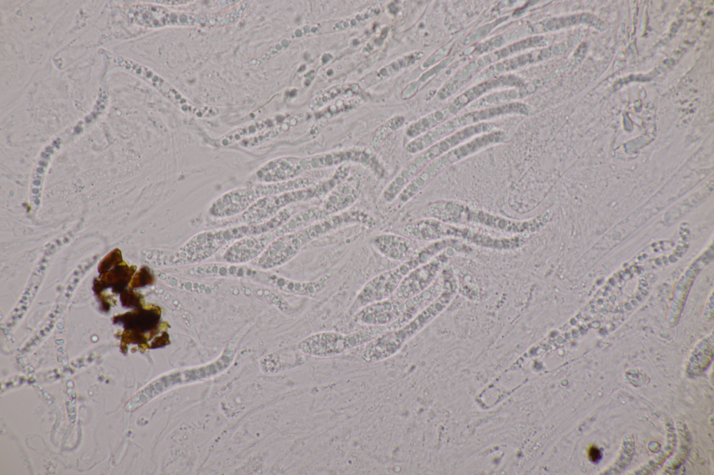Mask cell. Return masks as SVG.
Returning a JSON list of instances; mask_svg holds the SVG:
<instances>
[{
  "mask_svg": "<svg viewBox=\"0 0 714 475\" xmlns=\"http://www.w3.org/2000/svg\"><path fill=\"white\" fill-rule=\"evenodd\" d=\"M427 217L443 222L458 224H476L514 235L534 233L542 229L549 221L551 213L543 212L533 218L524 220L509 219L488 211L472 208L460 201L439 200L429 203L425 209Z\"/></svg>",
  "mask_w": 714,
  "mask_h": 475,
  "instance_id": "obj_1",
  "label": "cell"
},
{
  "mask_svg": "<svg viewBox=\"0 0 714 475\" xmlns=\"http://www.w3.org/2000/svg\"><path fill=\"white\" fill-rule=\"evenodd\" d=\"M400 232L402 235L414 241L434 242L453 239L499 251L515 250L527 242L525 235L495 237L464 225L446 223L431 217L407 223L402 226Z\"/></svg>",
  "mask_w": 714,
  "mask_h": 475,
  "instance_id": "obj_2",
  "label": "cell"
},
{
  "mask_svg": "<svg viewBox=\"0 0 714 475\" xmlns=\"http://www.w3.org/2000/svg\"><path fill=\"white\" fill-rule=\"evenodd\" d=\"M289 218V212L283 210L262 224H241L225 229L199 233L167 257L169 265L201 262L211 257L222 247L250 235L275 229L285 223Z\"/></svg>",
  "mask_w": 714,
  "mask_h": 475,
  "instance_id": "obj_3",
  "label": "cell"
},
{
  "mask_svg": "<svg viewBox=\"0 0 714 475\" xmlns=\"http://www.w3.org/2000/svg\"><path fill=\"white\" fill-rule=\"evenodd\" d=\"M510 137L503 130H495L472 138L450 150L428 164L403 189L395 200L397 208L414 198L430 182L451 165L489 146L508 141Z\"/></svg>",
  "mask_w": 714,
  "mask_h": 475,
  "instance_id": "obj_4",
  "label": "cell"
},
{
  "mask_svg": "<svg viewBox=\"0 0 714 475\" xmlns=\"http://www.w3.org/2000/svg\"><path fill=\"white\" fill-rule=\"evenodd\" d=\"M492 122H483L457 130L420 152L407 162L383 189L386 196L394 199L407 185L428 164L450 150L479 134L495 130Z\"/></svg>",
  "mask_w": 714,
  "mask_h": 475,
  "instance_id": "obj_5",
  "label": "cell"
},
{
  "mask_svg": "<svg viewBox=\"0 0 714 475\" xmlns=\"http://www.w3.org/2000/svg\"><path fill=\"white\" fill-rule=\"evenodd\" d=\"M318 182V179L301 176L286 181L259 183L229 191L211 205L208 212L216 219L241 215L259 200L269 196L304 189Z\"/></svg>",
  "mask_w": 714,
  "mask_h": 475,
  "instance_id": "obj_6",
  "label": "cell"
},
{
  "mask_svg": "<svg viewBox=\"0 0 714 475\" xmlns=\"http://www.w3.org/2000/svg\"><path fill=\"white\" fill-rule=\"evenodd\" d=\"M533 113L531 107L519 102H513L498 107L475 109L454 116L431 130L411 139L406 146L409 153L418 154L440 139L464 127L478 124L495 118L519 114L528 116Z\"/></svg>",
  "mask_w": 714,
  "mask_h": 475,
  "instance_id": "obj_7",
  "label": "cell"
},
{
  "mask_svg": "<svg viewBox=\"0 0 714 475\" xmlns=\"http://www.w3.org/2000/svg\"><path fill=\"white\" fill-rule=\"evenodd\" d=\"M337 182V177L331 176L328 179L319 180L304 189L264 197L241 213L238 220L247 225L264 223L294 203L326 196Z\"/></svg>",
  "mask_w": 714,
  "mask_h": 475,
  "instance_id": "obj_8",
  "label": "cell"
},
{
  "mask_svg": "<svg viewBox=\"0 0 714 475\" xmlns=\"http://www.w3.org/2000/svg\"><path fill=\"white\" fill-rule=\"evenodd\" d=\"M387 331L386 326H367L348 334L321 332L307 336L299 342L297 347L304 355L316 357H330L339 355L350 349L365 345Z\"/></svg>",
  "mask_w": 714,
  "mask_h": 475,
  "instance_id": "obj_9",
  "label": "cell"
},
{
  "mask_svg": "<svg viewBox=\"0 0 714 475\" xmlns=\"http://www.w3.org/2000/svg\"><path fill=\"white\" fill-rule=\"evenodd\" d=\"M434 319L431 311L424 308L402 327L388 330L365 344L362 359L367 363H376L394 356Z\"/></svg>",
  "mask_w": 714,
  "mask_h": 475,
  "instance_id": "obj_10",
  "label": "cell"
},
{
  "mask_svg": "<svg viewBox=\"0 0 714 475\" xmlns=\"http://www.w3.org/2000/svg\"><path fill=\"white\" fill-rule=\"evenodd\" d=\"M416 267L413 259L409 258L396 267L372 277L356 295L348 310L349 315L353 316L367 304L390 298L404 277Z\"/></svg>",
  "mask_w": 714,
  "mask_h": 475,
  "instance_id": "obj_11",
  "label": "cell"
},
{
  "mask_svg": "<svg viewBox=\"0 0 714 475\" xmlns=\"http://www.w3.org/2000/svg\"><path fill=\"white\" fill-rule=\"evenodd\" d=\"M126 15L133 24L158 28L166 26H195L198 24L197 14L178 13L153 3H136L126 8Z\"/></svg>",
  "mask_w": 714,
  "mask_h": 475,
  "instance_id": "obj_12",
  "label": "cell"
},
{
  "mask_svg": "<svg viewBox=\"0 0 714 475\" xmlns=\"http://www.w3.org/2000/svg\"><path fill=\"white\" fill-rule=\"evenodd\" d=\"M450 249L453 248L442 251L427 263L410 271L402 280L391 297L406 300L430 287L448 264L450 258L453 256L451 252L457 251L455 249H452L450 253H448Z\"/></svg>",
  "mask_w": 714,
  "mask_h": 475,
  "instance_id": "obj_13",
  "label": "cell"
},
{
  "mask_svg": "<svg viewBox=\"0 0 714 475\" xmlns=\"http://www.w3.org/2000/svg\"><path fill=\"white\" fill-rule=\"evenodd\" d=\"M305 228L284 234L275 239L257 258L255 265L269 270L280 267L294 258L301 249L311 242Z\"/></svg>",
  "mask_w": 714,
  "mask_h": 475,
  "instance_id": "obj_14",
  "label": "cell"
},
{
  "mask_svg": "<svg viewBox=\"0 0 714 475\" xmlns=\"http://www.w3.org/2000/svg\"><path fill=\"white\" fill-rule=\"evenodd\" d=\"M406 307V300L390 297L363 306L352 317L356 323L365 327L387 326L397 320Z\"/></svg>",
  "mask_w": 714,
  "mask_h": 475,
  "instance_id": "obj_15",
  "label": "cell"
},
{
  "mask_svg": "<svg viewBox=\"0 0 714 475\" xmlns=\"http://www.w3.org/2000/svg\"><path fill=\"white\" fill-rule=\"evenodd\" d=\"M278 228L234 242L223 254V259L227 263L238 264L258 258L275 239L280 237Z\"/></svg>",
  "mask_w": 714,
  "mask_h": 475,
  "instance_id": "obj_16",
  "label": "cell"
},
{
  "mask_svg": "<svg viewBox=\"0 0 714 475\" xmlns=\"http://www.w3.org/2000/svg\"><path fill=\"white\" fill-rule=\"evenodd\" d=\"M362 187V177L357 173L349 174L329 192L321 206L329 215L346 211L356 203Z\"/></svg>",
  "mask_w": 714,
  "mask_h": 475,
  "instance_id": "obj_17",
  "label": "cell"
},
{
  "mask_svg": "<svg viewBox=\"0 0 714 475\" xmlns=\"http://www.w3.org/2000/svg\"><path fill=\"white\" fill-rule=\"evenodd\" d=\"M413 241L403 235L381 233L374 236L371 243L381 255L393 260L404 262L418 250Z\"/></svg>",
  "mask_w": 714,
  "mask_h": 475,
  "instance_id": "obj_18",
  "label": "cell"
},
{
  "mask_svg": "<svg viewBox=\"0 0 714 475\" xmlns=\"http://www.w3.org/2000/svg\"><path fill=\"white\" fill-rule=\"evenodd\" d=\"M105 54L111 57L110 60L117 67L139 77L172 100L176 102L181 101V95L160 76L146 66L123 56L112 55L107 52Z\"/></svg>",
  "mask_w": 714,
  "mask_h": 475,
  "instance_id": "obj_19",
  "label": "cell"
},
{
  "mask_svg": "<svg viewBox=\"0 0 714 475\" xmlns=\"http://www.w3.org/2000/svg\"><path fill=\"white\" fill-rule=\"evenodd\" d=\"M332 275L325 274L308 281H298L278 276L268 277L270 282L278 289L290 294L314 297L321 293L329 284Z\"/></svg>",
  "mask_w": 714,
  "mask_h": 475,
  "instance_id": "obj_20",
  "label": "cell"
},
{
  "mask_svg": "<svg viewBox=\"0 0 714 475\" xmlns=\"http://www.w3.org/2000/svg\"><path fill=\"white\" fill-rule=\"evenodd\" d=\"M329 215L322 206L311 207L293 214L282 225L278 228L280 236L294 232L319 221Z\"/></svg>",
  "mask_w": 714,
  "mask_h": 475,
  "instance_id": "obj_21",
  "label": "cell"
},
{
  "mask_svg": "<svg viewBox=\"0 0 714 475\" xmlns=\"http://www.w3.org/2000/svg\"><path fill=\"white\" fill-rule=\"evenodd\" d=\"M135 270V266L129 267L123 261L111 270L101 273L100 281L98 283H95L96 287L101 286L98 290L100 292L105 286H113L114 290L116 289L117 293L121 288L127 285Z\"/></svg>",
  "mask_w": 714,
  "mask_h": 475,
  "instance_id": "obj_22",
  "label": "cell"
},
{
  "mask_svg": "<svg viewBox=\"0 0 714 475\" xmlns=\"http://www.w3.org/2000/svg\"><path fill=\"white\" fill-rule=\"evenodd\" d=\"M418 55L419 54H412L397 59L395 61L381 68L379 72H376L374 79L377 78H379V79L386 78L397 71H400V69L411 65V63L419 60L417 58Z\"/></svg>",
  "mask_w": 714,
  "mask_h": 475,
  "instance_id": "obj_23",
  "label": "cell"
},
{
  "mask_svg": "<svg viewBox=\"0 0 714 475\" xmlns=\"http://www.w3.org/2000/svg\"><path fill=\"white\" fill-rule=\"evenodd\" d=\"M403 123L404 118L402 116H395L388 119L376 130L372 140L373 146L382 142L389 134L400 127Z\"/></svg>",
  "mask_w": 714,
  "mask_h": 475,
  "instance_id": "obj_24",
  "label": "cell"
},
{
  "mask_svg": "<svg viewBox=\"0 0 714 475\" xmlns=\"http://www.w3.org/2000/svg\"><path fill=\"white\" fill-rule=\"evenodd\" d=\"M122 262L121 252L119 249H116L102 259L98 265V270L100 273L105 272Z\"/></svg>",
  "mask_w": 714,
  "mask_h": 475,
  "instance_id": "obj_25",
  "label": "cell"
},
{
  "mask_svg": "<svg viewBox=\"0 0 714 475\" xmlns=\"http://www.w3.org/2000/svg\"><path fill=\"white\" fill-rule=\"evenodd\" d=\"M151 277L148 270L144 267L135 274L132 279L129 287L130 289L136 288L151 283Z\"/></svg>",
  "mask_w": 714,
  "mask_h": 475,
  "instance_id": "obj_26",
  "label": "cell"
},
{
  "mask_svg": "<svg viewBox=\"0 0 714 475\" xmlns=\"http://www.w3.org/2000/svg\"><path fill=\"white\" fill-rule=\"evenodd\" d=\"M122 304L127 306H134L140 304V297L136 293L130 291H125L121 295Z\"/></svg>",
  "mask_w": 714,
  "mask_h": 475,
  "instance_id": "obj_27",
  "label": "cell"
},
{
  "mask_svg": "<svg viewBox=\"0 0 714 475\" xmlns=\"http://www.w3.org/2000/svg\"><path fill=\"white\" fill-rule=\"evenodd\" d=\"M600 456H601L600 455V451L598 449H596V448H591L590 449V451H589V457H590V459L592 461H593V462L598 461L600 459Z\"/></svg>",
  "mask_w": 714,
  "mask_h": 475,
  "instance_id": "obj_28",
  "label": "cell"
}]
</instances>
